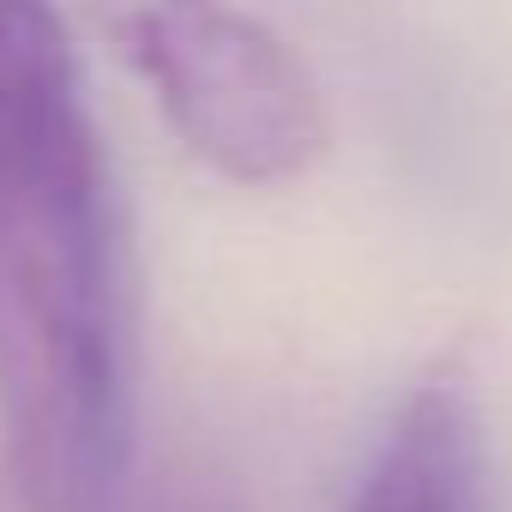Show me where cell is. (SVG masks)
Wrapping results in <instances>:
<instances>
[{"mask_svg":"<svg viewBox=\"0 0 512 512\" xmlns=\"http://www.w3.org/2000/svg\"><path fill=\"white\" fill-rule=\"evenodd\" d=\"M181 145L241 187L302 181L326 157V103L302 55L241 0H97Z\"/></svg>","mask_w":512,"mask_h":512,"instance_id":"7a4b0ae2","label":"cell"},{"mask_svg":"<svg viewBox=\"0 0 512 512\" xmlns=\"http://www.w3.org/2000/svg\"><path fill=\"white\" fill-rule=\"evenodd\" d=\"M0 446L31 512H109L133 458V284L55 0H0Z\"/></svg>","mask_w":512,"mask_h":512,"instance_id":"6da1fadb","label":"cell"},{"mask_svg":"<svg viewBox=\"0 0 512 512\" xmlns=\"http://www.w3.org/2000/svg\"><path fill=\"white\" fill-rule=\"evenodd\" d=\"M482 416L458 380L416 386L374 440L344 512H476Z\"/></svg>","mask_w":512,"mask_h":512,"instance_id":"3957f363","label":"cell"}]
</instances>
